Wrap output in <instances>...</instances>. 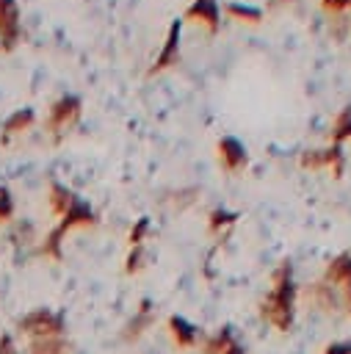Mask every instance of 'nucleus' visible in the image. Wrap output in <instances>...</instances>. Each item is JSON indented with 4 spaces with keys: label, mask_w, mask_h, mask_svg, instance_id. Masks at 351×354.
Segmentation results:
<instances>
[{
    "label": "nucleus",
    "mask_w": 351,
    "mask_h": 354,
    "mask_svg": "<svg viewBox=\"0 0 351 354\" xmlns=\"http://www.w3.org/2000/svg\"><path fill=\"white\" fill-rule=\"evenodd\" d=\"M260 318L276 332H287L296 321V285L290 263H282L271 274V288L260 301Z\"/></svg>",
    "instance_id": "nucleus-1"
},
{
    "label": "nucleus",
    "mask_w": 351,
    "mask_h": 354,
    "mask_svg": "<svg viewBox=\"0 0 351 354\" xmlns=\"http://www.w3.org/2000/svg\"><path fill=\"white\" fill-rule=\"evenodd\" d=\"M19 332L28 340H36V337H58V335H66V318H64V313L39 307V310H30L28 315L19 318Z\"/></svg>",
    "instance_id": "nucleus-2"
},
{
    "label": "nucleus",
    "mask_w": 351,
    "mask_h": 354,
    "mask_svg": "<svg viewBox=\"0 0 351 354\" xmlns=\"http://www.w3.org/2000/svg\"><path fill=\"white\" fill-rule=\"evenodd\" d=\"M152 326H155V307H152L149 299H144V301L138 304V310L133 313V318L124 324V329H122V340H124L127 346H133V343H138Z\"/></svg>",
    "instance_id": "nucleus-3"
},
{
    "label": "nucleus",
    "mask_w": 351,
    "mask_h": 354,
    "mask_svg": "<svg viewBox=\"0 0 351 354\" xmlns=\"http://www.w3.org/2000/svg\"><path fill=\"white\" fill-rule=\"evenodd\" d=\"M166 326H169V337L177 348H196L199 346V329L191 321H185L182 315H171Z\"/></svg>",
    "instance_id": "nucleus-4"
},
{
    "label": "nucleus",
    "mask_w": 351,
    "mask_h": 354,
    "mask_svg": "<svg viewBox=\"0 0 351 354\" xmlns=\"http://www.w3.org/2000/svg\"><path fill=\"white\" fill-rule=\"evenodd\" d=\"M307 299H310L318 310H326V313H337V310H343V307H340V290L332 288V285H326L323 279L315 282V285H310Z\"/></svg>",
    "instance_id": "nucleus-5"
},
{
    "label": "nucleus",
    "mask_w": 351,
    "mask_h": 354,
    "mask_svg": "<svg viewBox=\"0 0 351 354\" xmlns=\"http://www.w3.org/2000/svg\"><path fill=\"white\" fill-rule=\"evenodd\" d=\"M218 158H221L227 171H238V169L246 166V149L235 138H221L218 141Z\"/></svg>",
    "instance_id": "nucleus-6"
},
{
    "label": "nucleus",
    "mask_w": 351,
    "mask_h": 354,
    "mask_svg": "<svg viewBox=\"0 0 351 354\" xmlns=\"http://www.w3.org/2000/svg\"><path fill=\"white\" fill-rule=\"evenodd\" d=\"M323 282L332 288H343L351 282V254H340L334 260H329L326 271H323Z\"/></svg>",
    "instance_id": "nucleus-7"
},
{
    "label": "nucleus",
    "mask_w": 351,
    "mask_h": 354,
    "mask_svg": "<svg viewBox=\"0 0 351 354\" xmlns=\"http://www.w3.org/2000/svg\"><path fill=\"white\" fill-rule=\"evenodd\" d=\"M238 343V337H235V332L229 329V326H224V329H218V332H213V335H207L205 340H202V354H227L232 346Z\"/></svg>",
    "instance_id": "nucleus-8"
},
{
    "label": "nucleus",
    "mask_w": 351,
    "mask_h": 354,
    "mask_svg": "<svg viewBox=\"0 0 351 354\" xmlns=\"http://www.w3.org/2000/svg\"><path fill=\"white\" fill-rule=\"evenodd\" d=\"M28 351L30 354H69V340H66V335L36 337V340H28Z\"/></svg>",
    "instance_id": "nucleus-9"
},
{
    "label": "nucleus",
    "mask_w": 351,
    "mask_h": 354,
    "mask_svg": "<svg viewBox=\"0 0 351 354\" xmlns=\"http://www.w3.org/2000/svg\"><path fill=\"white\" fill-rule=\"evenodd\" d=\"M75 202H77V199H75V194H72V191H66L64 185H53V188H50V205H53V210H55L61 218L69 213V207H72Z\"/></svg>",
    "instance_id": "nucleus-10"
},
{
    "label": "nucleus",
    "mask_w": 351,
    "mask_h": 354,
    "mask_svg": "<svg viewBox=\"0 0 351 354\" xmlns=\"http://www.w3.org/2000/svg\"><path fill=\"white\" fill-rule=\"evenodd\" d=\"M75 116H77V102H75V100H61V102L53 108L50 124H53V127H64V124H69Z\"/></svg>",
    "instance_id": "nucleus-11"
},
{
    "label": "nucleus",
    "mask_w": 351,
    "mask_h": 354,
    "mask_svg": "<svg viewBox=\"0 0 351 354\" xmlns=\"http://www.w3.org/2000/svg\"><path fill=\"white\" fill-rule=\"evenodd\" d=\"M188 17H199L202 22H207L210 28H216V19H218L216 0H196V3L188 8Z\"/></svg>",
    "instance_id": "nucleus-12"
},
{
    "label": "nucleus",
    "mask_w": 351,
    "mask_h": 354,
    "mask_svg": "<svg viewBox=\"0 0 351 354\" xmlns=\"http://www.w3.org/2000/svg\"><path fill=\"white\" fill-rule=\"evenodd\" d=\"M235 218H238V213H229V210H213V213H210V221H207V224H210V232H216V235L224 232L227 227L235 224Z\"/></svg>",
    "instance_id": "nucleus-13"
},
{
    "label": "nucleus",
    "mask_w": 351,
    "mask_h": 354,
    "mask_svg": "<svg viewBox=\"0 0 351 354\" xmlns=\"http://www.w3.org/2000/svg\"><path fill=\"white\" fill-rule=\"evenodd\" d=\"M345 138H351V111H343V113L337 116L334 133H332V141H334V144H340V141H345Z\"/></svg>",
    "instance_id": "nucleus-14"
},
{
    "label": "nucleus",
    "mask_w": 351,
    "mask_h": 354,
    "mask_svg": "<svg viewBox=\"0 0 351 354\" xmlns=\"http://www.w3.org/2000/svg\"><path fill=\"white\" fill-rule=\"evenodd\" d=\"M144 260H146L144 246H133L130 254H127V260H124V271H127V274H138V271L144 268Z\"/></svg>",
    "instance_id": "nucleus-15"
},
{
    "label": "nucleus",
    "mask_w": 351,
    "mask_h": 354,
    "mask_svg": "<svg viewBox=\"0 0 351 354\" xmlns=\"http://www.w3.org/2000/svg\"><path fill=\"white\" fill-rule=\"evenodd\" d=\"M149 232V221L146 218H138L133 227H130V246H144V235Z\"/></svg>",
    "instance_id": "nucleus-16"
},
{
    "label": "nucleus",
    "mask_w": 351,
    "mask_h": 354,
    "mask_svg": "<svg viewBox=\"0 0 351 354\" xmlns=\"http://www.w3.org/2000/svg\"><path fill=\"white\" fill-rule=\"evenodd\" d=\"M177 33H180V30H177V28H171V33H169V44H166V50L160 53V58H158V64H155L158 69H160V66H166V64L171 61V55H174V47H177Z\"/></svg>",
    "instance_id": "nucleus-17"
},
{
    "label": "nucleus",
    "mask_w": 351,
    "mask_h": 354,
    "mask_svg": "<svg viewBox=\"0 0 351 354\" xmlns=\"http://www.w3.org/2000/svg\"><path fill=\"white\" fill-rule=\"evenodd\" d=\"M337 290H340V307L351 315V282H348V285H343V288H337Z\"/></svg>",
    "instance_id": "nucleus-18"
},
{
    "label": "nucleus",
    "mask_w": 351,
    "mask_h": 354,
    "mask_svg": "<svg viewBox=\"0 0 351 354\" xmlns=\"http://www.w3.org/2000/svg\"><path fill=\"white\" fill-rule=\"evenodd\" d=\"M11 216V196L6 188H0V218H8Z\"/></svg>",
    "instance_id": "nucleus-19"
},
{
    "label": "nucleus",
    "mask_w": 351,
    "mask_h": 354,
    "mask_svg": "<svg viewBox=\"0 0 351 354\" xmlns=\"http://www.w3.org/2000/svg\"><path fill=\"white\" fill-rule=\"evenodd\" d=\"M323 354H351V343H329Z\"/></svg>",
    "instance_id": "nucleus-20"
},
{
    "label": "nucleus",
    "mask_w": 351,
    "mask_h": 354,
    "mask_svg": "<svg viewBox=\"0 0 351 354\" xmlns=\"http://www.w3.org/2000/svg\"><path fill=\"white\" fill-rule=\"evenodd\" d=\"M229 11H232L235 17H252V22H257V19H260V11H252V8H240V6H229Z\"/></svg>",
    "instance_id": "nucleus-21"
},
{
    "label": "nucleus",
    "mask_w": 351,
    "mask_h": 354,
    "mask_svg": "<svg viewBox=\"0 0 351 354\" xmlns=\"http://www.w3.org/2000/svg\"><path fill=\"white\" fill-rule=\"evenodd\" d=\"M28 122H30V113H17V116H14V119L6 124V130H8V133H14V127H19V124L25 127Z\"/></svg>",
    "instance_id": "nucleus-22"
},
{
    "label": "nucleus",
    "mask_w": 351,
    "mask_h": 354,
    "mask_svg": "<svg viewBox=\"0 0 351 354\" xmlns=\"http://www.w3.org/2000/svg\"><path fill=\"white\" fill-rule=\"evenodd\" d=\"M0 354H19L17 346H14V340H11V335H3L0 337Z\"/></svg>",
    "instance_id": "nucleus-23"
}]
</instances>
